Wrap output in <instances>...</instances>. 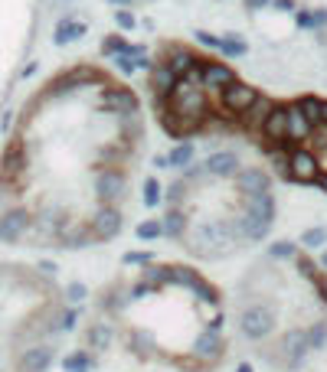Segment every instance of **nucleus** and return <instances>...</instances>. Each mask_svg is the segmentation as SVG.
Instances as JSON below:
<instances>
[{
    "label": "nucleus",
    "mask_w": 327,
    "mask_h": 372,
    "mask_svg": "<svg viewBox=\"0 0 327 372\" xmlns=\"http://www.w3.org/2000/svg\"><path fill=\"white\" fill-rule=\"evenodd\" d=\"M98 307L111 343L138 362L174 372H216L229 356L223 291L196 268L147 261L102 291Z\"/></svg>",
    "instance_id": "obj_1"
},
{
    "label": "nucleus",
    "mask_w": 327,
    "mask_h": 372,
    "mask_svg": "<svg viewBox=\"0 0 327 372\" xmlns=\"http://www.w3.org/2000/svg\"><path fill=\"white\" fill-rule=\"evenodd\" d=\"M236 300V330L269 369L298 372L327 350V265L305 245L288 258L265 252L242 275Z\"/></svg>",
    "instance_id": "obj_2"
},
{
    "label": "nucleus",
    "mask_w": 327,
    "mask_h": 372,
    "mask_svg": "<svg viewBox=\"0 0 327 372\" xmlns=\"http://www.w3.org/2000/svg\"><path fill=\"white\" fill-rule=\"evenodd\" d=\"M128 193V177L121 167H95L92 173V196H95V206H118Z\"/></svg>",
    "instance_id": "obj_3"
},
{
    "label": "nucleus",
    "mask_w": 327,
    "mask_h": 372,
    "mask_svg": "<svg viewBox=\"0 0 327 372\" xmlns=\"http://www.w3.org/2000/svg\"><path fill=\"white\" fill-rule=\"evenodd\" d=\"M259 88L255 86H249V82H239V79H236V82H232V86L229 88H223V92H219V102H223V108H226L229 115H249L252 111V105H255V102H259Z\"/></svg>",
    "instance_id": "obj_4"
},
{
    "label": "nucleus",
    "mask_w": 327,
    "mask_h": 372,
    "mask_svg": "<svg viewBox=\"0 0 327 372\" xmlns=\"http://www.w3.org/2000/svg\"><path fill=\"white\" fill-rule=\"evenodd\" d=\"M33 232V213L23 206H13L0 216V242H20Z\"/></svg>",
    "instance_id": "obj_5"
},
{
    "label": "nucleus",
    "mask_w": 327,
    "mask_h": 372,
    "mask_svg": "<svg viewBox=\"0 0 327 372\" xmlns=\"http://www.w3.org/2000/svg\"><path fill=\"white\" fill-rule=\"evenodd\" d=\"M121 225H125V216H121L118 206H102L95 216H92V225H88V232L95 242H109L115 235L121 232Z\"/></svg>",
    "instance_id": "obj_6"
},
{
    "label": "nucleus",
    "mask_w": 327,
    "mask_h": 372,
    "mask_svg": "<svg viewBox=\"0 0 327 372\" xmlns=\"http://www.w3.org/2000/svg\"><path fill=\"white\" fill-rule=\"evenodd\" d=\"M321 160L314 150L294 147L292 150V183H317L321 180Z\"/></svg>",
    "instance_id": "obj_7"
},
{
    "label": "nucleus",
    "mask_w": 327,
    "mask_h": 372,
    "mask_svg": "<svg viewBox=\"0 0 327 372\" xmlns=\"http://www.w3.org/2000/svg\"><path fill=\"white\" fill-rule=\"evenodd\" d=\"M236 190L252 200V196H265V193H272V173H265L262 167H246V170L236 173Z\"/></svg>",
    "instance_id": "obj_8"
},
{
    "label": "nucleus",
    "mask_w": 327,
    "mask_h": 372,
    "mask_svg": "<svg viewBox=\"0 0 327 372\" xmlns=\"http://www.w3.org/2000/svg\"><path fill=\"white\" fill-rule=\"evenodd\" d=\"M138 95L134 92H128V88H105L102 92V108L105 111H111V115H118V118H125V115H138Z\"/></svg>",
    "instance_id": "obj_9"
},
{
    "label": "nucleus",
    "mask_w": 327,
    "mask_h": 372,
    "mask_svg": "<svg viewBox=\"0 0 327 372\" xmlns=\"http://www.w3.org/2000/svg\"><path fill=\"white\" fill-rule=\"evenodd\" d=\"M203 163H207V173L216 177V180H236V173L242 170L239 157H236L232 150H216V154H209Z\"/></svg>",
    "instance_id": "obj_10"
},
{
    "label": "nucleus",
    "mask_w": 327,
    "mask_h": 372,
    "mask_svg": "<svg viewBox=\"0 0 327 372\" xmlns=\"http://www.w3.org/2000/svg\"><path fill=\"white\" fill-rule=\"evenodd\" d=\"M262 134L269 144H285L288 140V105H275L262 124Z\"/></svg>",
    "instance_id": "obj_11"
},
{
    "label": "nucleus",
    "mask_w": 327,
    "mask_h": 372,
    "mask_svg": "<svg viewBox=\"0 0 327 372\" xmlns=\"http://www.w3.org/2000/svg\"><path fill=\"white\" fill-rule=\"evenodd\" d=\"M200 79H203V88H229L236 82V72L229 69L226 63H200Z\"/></svg>",
    "instance_id": "obj_12"
},
{
    "label": "nucleus",
    "mask_w": 327,
    "mask_h": 372,
    "mask_svg": "<svg viewBox=\"0 0 327 372\" xmlns=\"http://www.w3.org/2000/svg\"><path fill=\"white\" fill-rule=\"evenodd\" d=\"M164 65H167V69H170L177 79H186V75H190L196 65H200V59H196L190 49H184V46H174V49H170V56L164 59Z\"/></svg>",
    "instance_id": "obj_13"
},
{
    "label": "nucleus",
    "mask_w": 327,
    "mask_h": 372,
    "mask_svg": "<svg viewBox=\"0 0 327 372\" xmlns=\"http://www.w3.org/2000/svg\"><path fill=\"white\" fill-rule=\"evenodd\" d=\"M311 134H314V124H311V121L301 115V108L292 102V105H288V140H294V144H305Z\"/></svg>",
    "instance_id": "obj_14"
},
{
    "label": "nucleus",
    "mask_w": 327,
    "mask_h": 372,
    "mask_svg": "<svg viewBox=\"0 0 327 372\" xmlns=\"http://www.w3.org/2000/svg\"><path fill=\"white\" fill-rule=\"evenodd\" d=\"M177 82H180V79H177L174 72H170V69H167V65L164 63H157L151 69V88H154V95L157 98H170V92H174L177 88Z\"/></svg>",
    "instance_id": "obj_15"
},
{
    "label": "nucleus",
    "mask_w": 327,
    "mask_h": 372,
    "mask_svg": "<svg viewBox=\"0 0 327 372\" xmlns=\"http://www.w3.org/2000/svg\"><path fill=\"white\" fill-rule=\"evenodd\" d=\"M79 36H86V23H79V20H59V23H56L53 43H56V46L76 43Z\"/></svg>",
    "instance_id": "obj_16"
},
{
    "label": "nucleus",
    "mask_w": 327,
    "mask_h": 372,
    "mask_svg": "<svg viewBox=\"0 0 327 372\" xmlns=\"http://www.w3.org/2000/svg\"><path fill=\"white\" fill-rule=\"evenodd\" d=\"M219 53L229 56V59H239V56L249 53V43L242 40L239 33H226V36H223V46H219Z\"/></svg>",
    "instance_id": "obj_17"
},
{
    "label": "nucleus",
    "mask_w": 327,
    "mask_h": 372,
    "mask_svg": "<svg viewBox=\"0 0 327 372\" xmlns=\"http://www.w3.org/2000/svg\"><path fill=\"white\" fill-rule=\"evenodd\" d=\"M294 105L301 108V115L314 124V128H321V98H314V95H301Z\"/></svg>",
    "instance_id": "obj_18"
},
{
    "label": "nucleus",
    "mask_w": 327,
    "mask_h": 372,
    "mask_svg": "<svg viewBox=\"0 0 327 372\" xmlns=\"http://www.w3.org/2000/svg\"><path fill=\"white\" fill-rule=\"evenodd\" d=\"M275 108V102H269V98H259L255 105H252L249 115H242L246 118V124H265V118H269V111Z\"/></svg>",
    "instance_id": "obj_19"
},
{
    "label": "nucleus",
    "mask_w": 327,
    "mask_h": 372,
    "mask_svg": "<svg viewBox=\"0 0 327 372\" xmlns=\"http://www.w3.org/2000/svg\"><path fill=\"white\" fill-rule=\"evenodd\" d=\"M128 49H131V43H125L118 33H111V36L102 40V56H125Z\"/></svg>",
    "instance_id": "obj_20"
},
{
    "label": "nucleus",
    "mask_w": 327,
    "mask_h": 372,
    "mask_svg": "<svg viewBox=\"0 0 327 372\" xmlns=\"http://www.w3.org/2000/svg\"><path fill=\"white\" fill-rule=\"evenodd\" d=\"M170 163H174V167H180V170H184V167H190V163H193V144H190V140H184L180 147H174Z\"/></svg>",
    "instance_id": "obj_21"
},
{
    "label": "nucleus",
    "mask_w": 327,
    "mask_h": 372,
    "mask_svg": "<svg viewBox=\"0 0 327 372\" xmlns=\"http://www.w3.org/2000/svg\"><path fill=\"white\" fill-rule=\"evenodd\" d=\"M121 138H141V118L138 115L121 118Z\"/></svg>",
    "instance_id": "obj_22"
},
{
    "label": "nucleus",
    "mask_w": 327,
    "mask_h": 372,
    "mask_svg": "<svg viewBox=\"0 0 327 372\" xmlns=\"http://www.w3.org/2000/svg\"><path fill=\"white\" fill-rule=\"evenodd\" d=\"M144 202H147V206H157V202H161V183L157 180H144Z\"/></svg>",
    "instance_id": "obj_23"
},
{
    "label": "nucleus",
    "mask_w": 327,
    "mask_h": 372,
    "mask_svg": "<svg viewBox=\"0 0 327 372\" xmlns=\"http://www.w3.org/2000/svg\"><path fill=\"white\" fill-rule=\"evenodd\" d=\"M324 242H327L324 229H311V232H305V238H301V245H305V248H321Z\"/></svg>",
    "instance_id": "obj_24"
},
{
    "label": "nucleus",
    "mask_w": 327,
    "mask_h": 372,
    "mask_svg": "<svg viewBox=\"0 0 327 372\" xmlns=\"http://www.w3.org/2000/svg\"><path fill=\"white\" fill-rule=\"evenodd\" d=\"M111 63H115V69H118L121 75H134V72H138V63H134L128 53H125V56H115Z\"/></svg>",
    "instance_id": "obj_25"
},
{
    "label": "nucleus",
    "mask_w": 327,
    "mask_h": 372,
    "mask_svg": "<svg viewBox=\"0 0 327 372\" xmlns=\"http://www.w3.org/2000/svg\"><path fill=\"white\" fill-rule=\"evenodd\" d=\"M193 40L200 46H209V49H219V46H223V36H213V33H207V30H196Z\"/></svg>",
    "instance_id": "obj_26"
},
{
    "label": "nucleus",
    "mask_w": 327,
    "mask_h": 372,
    "mask_svg": "<svg viewBox=\"0 0 327 372\" xmlns=\"http://www.w3.org/2000/svg\"><path fill=\"white\" fill-rule=\"evenodd\" d=\"M88 362H92V359H88L86 353H76V356H69V359H65V369H69V372H86Z\"/></svg>",
    "instance_id": "obj_27"
},
{
    "label": "nucleus",
    "mask_w": 327,
    "mask_h": 372,
    "mask_svg": "<svg viewBox=\"0 0 327 372\" xmlns=\"http://www.w3.org/2000/svg\"><path fill=\"white\" fill-rule=\"evenodd\" d=\"M138 235H141V238H157V235H164V232H161V219L141 223V225H138Z\"/></svg>",
    "instance_id": "obj_28"
},
{
    "label": "nucleus",
    "mask_w": 327,
    "mask_h": 372,
    "mask_svg": "<svg viewBox=\"0 0 327 372\" xmlns=\"http://www.w3.org/2000/svg\"><path fill=\"white\" fill-rule=\"evenodd\" d=\"M115 23H118L121 30H134V26H138V17L131 10H115Z\"/></svg>",
    "instance_id": "obj_29"
},
{
    "label": "nucleus",
    "mask_w": 327,
    "mask_h": 372,
    "mask_svg": "<svg viewBox=\"0 0 327 372\" xmlns=\"http://www.w3.org/2000/svg\"><path fill=\"white\" fill-rule=\"evenodd\" d=\"M311 26H327V10L324 7H314V10H311Z\"/></svg>",
    "instance_id": "obj_30"
},
{
    "label": "nucleus",
    "mask_w": 327,
    "mask_h": 372,
    "mask_svg": "<svg viewBox=\"0 0 327 372\" xmlns=\"http://www.w3.org/2000/svg\"><path fill=\"white\" fill-rule=\"evenodd\" d=\"M154 167H157V170H167V167H174V163H170V154H157V157H154Z\"/></svg>",
    "instance_id": "obj_31"
},
{
    "label": "nucleus",
    "mask_w": 327,
    "mask_h": 372,
    "mask_svg": "<svg viewBox=\"0 0 327 372\" xmlns=\"http://www.w3.org/2000/svg\"><path fill=\"white\" fill-rule=\"evenodd\" d=\"M65 294H69V300H82V298H86V287H82V284H72L69 291H65Z\"/></svg>",
    "instance_id": "obj_32"
},
{
    "label": "nucleus",
    "mask_w": 327,
    "mask_h": 372,
    "mask_svg": "<svg viewBox=\"0 0 327 372\" xmlns=\"http://www.w3.org/2000/svg\"><path fill=\"white\" fill-rule=\"evenodd\" d=\"M298 26H301V30H311V10H298Z\"/></svg>",
    "instance_id": "obj_33"
},
{
    "label": "nucleus",
    "mask_w": 327,
    "mask_h": 372,
    "mask_svg": "<svg viewBox=\"0 0 327 372\" xmlns=\"http://www.w3.org/2000/svg\"><path fill=\"white\" fill-rule=\"evenodd\" d=\"M272 7L275 10H282V13H288V10H294V0H272Z\"/></svg>",
    "instance_id": "obj_34"
},
{
    "label": "nucleus",
    "mask_w": 327,
    "mask_h": 372,
    "mask_svg": "<svg viewBox=\"0 0 327 372\" xmlns=\"http://www.w3.org/2000/svg\"><path fill=\"white\" fill-rule=\"evenodd\" d=\"M246 3V10H262V7H269L272 0H242Z\"/></svg>",
    "instance_id": "obj_35"
},
{
    "label": "nucleus",
    "mask_w": 327,
    "mask_h": 372,
    "mask_svg": "<svg viewBox=\"0 0 327 372\" xmlns=\"http://www.w3.org/2000/svg\"><path fill=\"white\" fill-rule=\"evenodd\" d=\"M321 128H327V98H321Z\"/></svg>",
    "instance_id": "obj_36"
},
{
    "label": "nucleus",
    "mask_w": 327,
    "mask_h": 372,
    "mask_svg": "<svg viewBox=\"0 0 327 372\" xmlns=\"http://www.w3.org/2000/svg\"><path fill=\"white\" fill-rule=\"evenodd\" d=\"M314 186H321V193H327V170H324V173H321V180H317V183H314Z\"/></svg>",
    "instance_id": "obj_37"
},
{
    "label": "nucleus",
    "mask_w": 327,
    "mask_h": 372,
    "mask_svg": "<svg viewBox=\"0 0 327 372\" xmlns=\"http://www.w3.org/2000/svg\"><path fill=\"white\" fill-rule=\"evenodd\" d=\"M109 3H115V7H121V10H125V7H131L134 0H109Z\"/></svg>",
    "instance_id": "obj_38"
}]
</instances>
